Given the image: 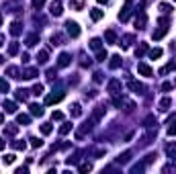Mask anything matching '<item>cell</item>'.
<instances>
[{
  "label": "cell",
  "instance_id": "43",
  "mask_svg": "<svg viewBox=\"0 0 176 174\" xmlns=\"http://www.w3.org/2000/svg\"><path fill=\"white\" fill-rule=\"evenodd\" d=\"M6 133H8V135H14V133H16V127H14V125L8 127V129H6Z\"/></svg>",
  "mask_w": 176,
  "mask_h": 174
},
{
  "label": "cell",
  "instance_id": "31",
  "mask_svg": "<svg viewBox=\"0 0 176 174\" xmlns=\"http://www.w3.org/2000/svg\"><path fill=\"white\" fill-rule=\"evenodd\" d=\"M37 59H39V64H45V62H47V51H41Z\"/></svg>",
  "mask_w": 176,
  "mask_h": 174
},
{
  "label": "cell",
  "instance_id": "49",
  "mask_svg": "<svg viewBox=\"0 0 176 174\" xmlns=\"http://www.w3.org/2000/svg\"><path fill=\"white\" fill-rule=\"evenodd\" d=\"M0 23H2V16H0Z\"/></svg>",
  "mask_w": 176,
  "mask_h": 174
},
{
  "label": "cell",
  "instance_id": "36",
  "mask_svg": "<svg viewBox=\"0 0 176 174\" xmlns=\"http://www.w3.org/2000/svg\"><path fill=\"white\" fill-rule=\"evenodd\" d=\"M90 170H92L90 164H82V166H80V172H90Z\"/></svg>",
  "mask_w": 176,
  "mask_h": 174
},
{
  "label": "cell",
  "instance_id": "18",
  "mask_svg": "<svg viewBox=\"0 0 176 174\" xmlns=\"http://www.w3.org/2000/svg\"><path fill=\"white\" fill-rule=\"evenodd\" d=\"M82 6H84V0H72V8L74 10H80Z\"/></svg>",
  "mask_w": 176,
  "mask_h": 174
},
{
  "label": "cell",
  "instance_id": "6",
  "mask_svg": "<svg viewBox=\"0 0 176 174\" xmlns=\"http://www.w3.org/2000/svg\"><path fill=\"white\" fill-rule=\"evenodd\" d=\"M129 8H131V2L127 0V2H125V8H123V12L119 14V19H121V21H127V16H129Z\"/></svg>",
  "mask_w": 176,
  "mask_h": 174
},
{
  "label": "cell",
  "instance_id": "8",
  "mask_svg": "<svg viewBox=\"0 0 176 174\" xmlns=\"http://www.w3.org/2000/svg\"><path fill=\"white\" fill-rule=\"evenodd\" d=\"M35 76H37L35 68H29V70H25L23 72V78H27V80H31V78H35Z\"/></svg>",
  "mask_w": 176,
  "mask_h": 174
},
{
  "label": "cell",
  "instance_id": "28",
  "mask_svg": "<svg viewBox=\"0 0 176 174\" xmlns=\"http://www.w3.org/2000/svg\"><path fill=\"white\" fill-rule=\"evenodd\" d=\"M41 143H43L41 139H37V137H31V146H33V148H41Z\"/></svg>",
  "mask_w": 176,
  "mask_h": 174
},
{
  "label": "cell",
  "instance_id": "13",
  "mask_svg": "<svg viewBox=\"0 0 176 174\" xmlns=\"http://www.w3.org/2000/svg\"><path fill=\"white\" fill-rule=\"evenodd\" d=\"M4 109H6V113H14L16 111V104L12 103V100H6L4 103Z\"/></svg>",
  "mask_w": 176,
  "mask_h": 174
},
{
  "label": "cell",
  "instance_id": "15",
  "mask_svg": "<svg viewBox=\"0 0 176 174\" xmlns=\"http://www.w3.org/2000/svg\"><path fill=\"white\" fill-rule=\"evenodd\" d=\"M170 104H172V100H170V98H162L160 109H162V111H168V109H170Z\"/></svg>",
  "mask_w": 176,
  "mask_h": 174
},
{
  "label": "cell",
  "instance_id": "23",
  "mask_svg": "<svg viewBox=\"0 0 176 174\" xmlns=\"http://www.w3.org/2000/svg\"><path fill=\"white\" fill-rule=\"evenodd\" d=\"M10 33L12 35H19V33H21V25H19V23H12L10 25Z\"/></svg>",
  "mask_w": 176,
  "mask_h": 174
},
{
  "label": "cell",
  "instance_id": "5",
  "mask_svg": "<svg viewBox=\"0 0 176 174\" xmlns=\"http://www.w3.org/2000/svg\"><path fill=\"white\" fill-rule=\"evenodd\" d=\"M68 64H70V56H68V53H61L59 59H58V66H59V68H66Z\"/></svg>",
  "mask_w": 176,
  "mask_h": 174
},
{
  "label": "cell",
  "instance_id": "48",
  "mask_svg": "<svg viewBox=\"0 0 176 174\" xmlns=\"http://www.w3.org/2000/svg\"><path fill=\"white\" fill-rule=\"evenodd\" d=\"M2 59H4V58H2V56H0V64H2Z\"/></svg>",
  "mask_w": 176,
  "mask_h": 174
},
{
  "label": "cell",
  "instance_id": "27",
  "mask_svg": "<svg viewBox=\"0 0 176 174\" xmlns=\"http://www.w3.org/2000/svg\"><path fill=\"white\" fill-rule=\"evenodd\" d=\"M12 148L14 150H25V141H12Z\"/></svg>",
  "mask_w": 176,
  "mask_h": 174
},
{
  "label": "cell",
  "instance_id": "17",
  "mask_svg": "<svg viewBox=\"0 0 176 174\" xmlns=\"http://www.w3.org/2000/svg\"><path fill=\"white\" fill-rule=\"evenodd\" d=\"M14 158H16L14 154H6V156L2 158V162H4V164H6V166H8V164H12V162H14Z\"/></svg>",
  "mask_w": 176,
  "mask_h": 174
},
{
  "label": "cell",
  "instance_id": "24",
  "mask_svg": "<svg viewBox=\"0 0 176 174\" xmlns=\"http://www.w3.org/2000/svg\"><path fill=\"white\" fill-rule=\"evenodd\" d=\"M0 92H8V82L0 78Z\"/></svg>",
  "mask_w": 176,
  "mask_h": 174
},
{
  "label": "cell",
  "instance_id": "41",
  "mask_svg": "<svg viewBox=\"0 0 176 174\" xmlns=\"http://www.w3.org/2000/svg\"><path fill=\"white\" fill-rule=\"evenodd\" d=\"M43 92V86H41V84H37L35 88H33V94H41Z\"/></svg>",
  "mask_w": 176,
  "mask_h": 174
},
{
  "label": "cell",
  "instance_id": "37",
  "mask_svg": "<svg viewBox=\"0 0 176 174\" xmlns=\"http://www.w3.org/2000/svg\"><path fill=\"white\" fill-rule=\"evenodd\" d=\"M45 4V0H33V8H41Z\"/></svg>",
  "mask_w": 176,
  "mask_h": 174
},
{
  "label": "cell",
  "instance_id": "3",
  "mask_svg": "<svg viewBox=\"0 0 176 174\" xmlns=\"http://www.w3.org/2000/svg\"><path fill=\"white\" fill-rule=\"evenodd\" d=\"M119 88H121V82H119V80H111V82H109V92H111V94H117Z\"/></svg>",
  "mask_w": 176,
  "mask_h": 174
},
{
  "label": "cell",
  "instance_id": "33",
  "mask_svg": "<svg viewBox=\"0 0 176 174\" xmlns=\"http://www.w3.org/2000/svg\"><path fill=\"white\" fill-rule=\"evenodd\" d=\"M16 121H19V123H29V115H19Z\"/></svg>",
  "mask_w": 176,
  "mask_h": 174
},
{
  "label": "cell",
  "instance_id": "20",
  "mask_svg": "<svg viewBox=\"0 0 176 174\" xmlns=\"http://www.w3.org/2000/svg\"><path fill=\"white\" fill-rule=\"evenodd\" d=\"M37 41H39V35H31V37H29V39H27V45H37Z\"/></svg>",
  "mask_w": 176,
  "mask_h": 174
},
{
  "label": "cell",
  "instance_id": "45",
  "mask_svg": "<svg viewBox=\"0 0 176 174\" xmlns=\"http://www.w3.org/2000/svg\"><path fill=\"white\" fill-rule=\"evenodd\" d=\"M2 41H4V37H2V35H0V45H2Z\"/></svg>",
  "mask_w": 176,
  "mask_h": 174
},
{
  "label": "cell",
  "instance_id": "1",
  "mask_svg": "<svg viewBox=\"0 0 176 174\" xmlns=\"http://www.w3.org/2000/svg\"><path fill=\"white\" fill-rule=\"evenodd\" d=\"M66 27H68V35H70V37H78V35H80V27H78V23H72V21H68V23H66Z\"/></svg>",
  "mask_w": 176,
  "mask_h": 174
},
{
  "label": "cell",
  "instance_id": "19",
  "mask_svg": "<svg viewBox=\"0 0 176 174\" xmlns=\"http://www.w3.org/2000/svg\"><path fill=\"white\" fill-rule=\"evenodd\" d=\"M111 59H113V62H111V68H113V70L121 66V58H119V56H113V58H111Z\"/></svg>",
  "mask_w": 176,
  "mask_h": 174
},
{
  "label": "cell",
  "instance_id": "29",
  "mask_svg": "<svg viewBox=\"0 0 176 174\" xmlns=\"http://www.w3.org/2000/svg\"><path fill=\"white\" fill-rule=\"evenodd\" d=\"M90 47H92V49H100V39H92V41H90Z\"/></svg>",
  "mask_w": 176,
  "mask_h": 174
},
{
  "label": "cell",
  "instance_id": "34",
  "mask_svg": "<svg viewBox=\"0 0 176 174\" xmlns=\"http://www.w3.org/2000/svg\"><path fill=\"white\" fill-rule=\"evenodd\" d=\"M53 121H61V119H64V115H61V113H59V111H53Z\"/></svg>",
  "mask_w": 176,
  "mask_h": 174
},
{
  "label": "cell",
  "instance_id": "14",
  "mask_svg": "<svg viewBox=\"0 0 176 174\" xmlns=\"http://www.w3.org/2000/svg\"><path fill=\"white\" fill-rule=\"evenodd\" d=\"M172 70H176V64H174V62H170L168 66H164V68L160 70V74H168V72H172Z\"/></svg>",
  "mask_w": 176,
  "mask_h": 174
},
{
  "label": "cell",
  "instance_id": "50",
  "mask_svg": "<svg viewBox=\"0 0 176 174\" xmlns=\"http://www.w3.org/2000/svg\"><path fill=\"white\" fill-rule=\"evenodd\" d=\"M174 2H176V0H174Z\"/></svg>",
  "mask_w": 176,
  "mask_h": 174
},
{
  "label": "cell",
  "instance_id": "26",
  "mask_svg": "<svg viewBox=\"0 0 176 174\" xmlns=\"http://www.w3.org/2000/svg\"><path fill=\"white\" fill-rule=\"evenodd\" d=\"M80 113H82L80 111V104H74L72 106V117H80Z\"/></svg>",
  "mask_w": 176,
  "mask_h": 174
},
{
  "label": "cell",
  "instance_id": "47",
  "mask_svg": "<svg viewBox=\"0 0 176 174\" xmlns=\"http://www.w3.org/2000/svg\"><path fill=\"white\" fill-rule=\"evenodd\" d=\"M98 2H100V4H103V2H106V0H98Z\"/></svg>",
  "mask_w": 176,
  "mask_h": 174
},
{
  "label": "cell",
  "instance_id": "46",
  "mask_svg": "<svg viewBox=\"0 0 176 174\" xmlns=\"http://www.w3.org/2000/svg\"><path fill=\"white\" fill-rule=\"evenodd\" d=\"M2 119H4V117H2V115H0V123H2Z\"/></svg>",
  "mask_w": 176,
  "mask_h": 174
},
{
  "label": "cell",
  "instance_id": "32",
  "mask_svg": "<svg viewBox=\"0 0 176 174\" xmlns=\"http://www.w3.org/2000/svg\"><path fill=\"white\" fill-rule=\"evenodd\" d=\"M172 86H174L172 82H164V84H162V90H164V92H168V90H172Z\"/></svg>",
  "mask_w": 176,
  "mask_h": 174
},
{
  "label": "cell",
  "instance_id": "30",
  "mask_svg": "<svg viewBox=\"0 0 176 174\" xmlns=\"http://www.w3.org/2000/svg\"><path fill=\"white\" fill-rule=\"evenodd\" d=\"M16 51H19V45H16V43H10V47H8V53H10V56H14Z\"/></svg>",
  "mask_w": 176,
  "mask_h": 174
},
{
  "label": "cell",
  "instance_id": "40",
  "mask_svg": "<svg viewBox=\"0 0 176 174\" xmlns=\"http://www.w3.org/2000/svg\"><path fill=\"white\" fill-rule=\"evenodd\" d=\"M105 59H106V51L100 49V51H98V62H105Z\"/></svg>",
  "mask_w": 176,
  "mask_h": 174
},
{
  "label": "cell",
  "instance_id": "16",
  "mask_svg": "<svg viewBox=\"0 0 176 174\" xmlns=\"http://www.w3.org/2000/svg\"><path fill=\"white\" fill-rule=\"evenodd\" d=\"M29 109H31V113H33V115H43V109H41L39 104H31Z\"/></svg>",
  "mask_w": 176,
  "mask_h": 174
},
{
  "label": "cell",
  "instance_id": "7",
  "mask_svg": "<svg viewBox=\"0 0 176 174\" xmlns=\"http://www.w3.org/2000/svg\"><path fill=\"white\" fill-rule=\"evenodd\" d=\"M61 4H59V2H53V4H51V14H53V16H59V14H61Z\"/></svg>",
  "mask_w": 176,
  "mask_h": 174
},
{
  "label": "cell",
  "instance_id": "25",
  "mask_svg": "<svg viewBox=\"0 0 176 174\" xmlns=\"http://www.w3.org/2000/svg\"><path fill=\"white\" fill-rule=\"evenodd\" d=\"M41 133H43V135H49V133H51V125H49V123L41 125Z\"/></svg>",
  "mask_w": 176,
  "mask_h": 174
},
{
  "label": "cell",
  "instance_id": "42",
  "mask_svg": "<svg viewBox=\"0 0 176 174\" xmlns=\"http://www.w3.org/2000/svg\"><path fill=\"white\" fill-rule=\"evenodd\" d=\"M160 8H162V10H164V12L172 10V6H170V4H160Z\"/></svg>",
  "mask_w": 176,
  "mask_h": 174
},
{
  "label": "cell",
  "instance_id": "4",
  "mask_svg": "<svg viewBox=\"0 0 176 174\" xmlns=\"http://www.w3.org/2000/svg\"><path fill=\"white\" fill-rule=\"evenodd\" d=\"M137 72L143 74V76H154L152 68H150V66H145V64H139V66H137Z\"/></svg>",
  "mask_w": 176,
  "mask_h": 174
},
{
  "label": "cell",
  "instance_id": "39",
  "mask_svg": "<svg viewBox=\"0 0 176 174\" xmlns=\"http://www.w3.org/2000/svg\"><path fill=\"white\" fill-rule=\"evenodd\" d=\"M145 49H148V47H145V43H141V45L137 47V56H141V53H145Z\"/></svg>",
  "mask_w": 176,
  "mask_h": 174
},
{
  "label": "cell",
  "instance_id": "22",
  "mask_svg": "<svg viewBox=\"0 0 176 174\" xmlns=\"http://www.w3.org/2000/svg\"><path fill=\"white\" fill-rule=\"evenodd\" d=\"M70 129H72V123H64V125L59 127V133H61V135H66V133H68Z\"/></svg>",
  "mask_w": 176,
  "mask_h": 174
},
{
  "label": "cell",
  "instance_id": "9",
  "mask_svg": "<svg viewBox=\"0 0 176 174\" xmlns=\"http://www.w3.org/2000/svg\"><path fill=\"white\" fill-rule=\"evenodd\" d=\"M129 158H131V152H125V154H121V156L117 158V162L119 164H127L129 162Z\"/></svg>",
  "mask_w": 176,
  "mask_h": 174
},
{
  "label": "cell",
  "instance_id": "44",
  "mask_svg": "<svg viewBox=\"0 0 176 174\" xmlns=\"http://www.w3.org/2000/svg\"><path fill=\"white\" fill-rule=\"evenodd\" d=\"M4 150V141H2V139H0V152Z\"/></svg>",
  "mask_w": 176,
  "mask_h": 174
},
{
  "label": "cell",
  "instance_id": "2",
  "mask_svg": "<svg viewBox=\"0 0 176 174\" xmlns=\"http://www.w3.org/2000/svg\"><path fill=\"white\" fill-rule=\"evenodd\" d=\"M64 98V92H58V94H49L45 98V104H53V103H59Z\"/></svg>",
  "mask_w": 176,
  "mask_h": 174
},
{
  "label": "cell",
  "instance_id": "10",
  "mask_svg": "<svg viewBox=\"0 0 176 174\" xmlns=\"http://www.w3.org/2000/svg\"><path fill=\"white\" fill-rule=\"evenodd\" d=\"M145 21H148V19H145V14L141 12V14H139V19L135 21V27H137V29H143V27H145Z\"/></svg>",
  "mask_w": 176,
  "mask_h": 174
},
{
  "label": "cell",
  "instance_id": "21",
  "mask_svg": "<svg viewBox=\"0 0 176 174\" xmlns=\"http://www.w3.org/2000/svg\"><path fill=\"white\" fill-rule=\"evenodd\" d=\"M105 37H106V41H109V43H115V41H117V37H115V33H113V31H106Z\"/></svg>",
  "mask_w": 176,
  "mask_h": 174
},
{
  "label": "cell",
  "instance_id": "35",
  "mask_svg": "<svg viewBox=\"0 0 176 174\" xmlns=\"http://www.w3.org/2000/svg\"><path fill=\"white\" fill-rule=\"evenodd\" d=\"M150 56H152V58H160V56H162V49H152Z\"/></svg>",
  "mask_w": 176,
  "mask_h": 174
},
{
  "label": "cell",
  "instance_id": "12",
  "mask_svg": "<svg viewBox=\"0 0 176 174\" xmlns=\"http://www.w3.org/2000/svg\"><path fill=\"white\" fill-rule=\"evenodd\" d=\"M90 16H92V21H100V19H103V10H98V8H92Z\"/></svg>",
  "mask_w": 176,
  "mask_h": 174
},
{
  "label": "cell",
  "instance_id": "38",
  "mask_svg": "<svg viewBox=\"0 0 176 174\" xmlns=\"http://www.w3.org/2000/svg\"><path fill=\"white\" fill-rule=\"evenodd\" d=\"M51 41H53V45H59V43H61V35H53Z\"/></svg>",
  "mask_w": 176,
  "mask_h": 174
},
{
  "label": "cell",
  "instance_id": "11",
  "mask_svg": "<svg viewBox=\"0 0 176 174\" xmlns=\"http://www.w3.org/2000/svg\"><path fill=\"white\" fill-rule=\"evenodd\" d=\"M129 88H131V90H135V92H141V90H143V86H141L139 82H135V80L129 82Z\"/></svg>",
  "mask_w": 176,
  "mask_h": 174
}]
</instances>
